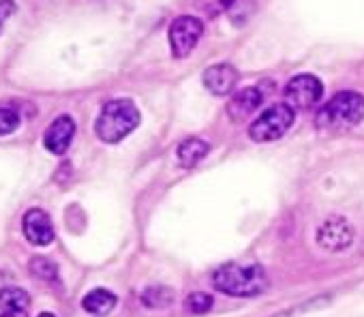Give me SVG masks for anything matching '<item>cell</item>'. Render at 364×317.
<instances>
[{
    "instance_id": "obj_1",
    "label": "cell",
    "mask_w": 364,
    "mask_h": 317,
    "mask_svg": "<svg viewBox=\"0 0 364 317\" xmlns=\"http://www.w3.org/2000/svg\"><path fill=\"white\" fill-rule=\"evenodd\" d=\"M213 285L217 291L232 298H257L268 291L270 279L264 266L255 262L251 264L230 262L213 272Z\"/></svg>"
},
{
    "instance_id": "obj_6",
    "label": "cell",
    "mask_w": 364,
    "mask_h": 317,
    "mask_svg": "<svg viewBox=\"0 0 364 317\" xmlns=\"http://www.w3.org/2000/svg\"><path fill=\"white\" fill-rule=\"evenodd\" d=\"M353 227L351 223L345 219V217H328L319 227H317V234H315V240L317 245L328 251V253H341L345 249L351 247L353 242Z\"/></svg>"
},
{
    "instance_id": "obj_2",
    "label": "cell",
    "mask_w": 364,
    "mask_h": 317,
    "mask_svg": "<svg viewBox=\"0 0 364 317\" xmlns=\"http://www.w3.org/2000/svg\"><path fill=\"white\" fill-rule=\"evenodd\" d=\"M141 114L131 99H114L101 107L95 133L105 144H118L139 127Z\"/></svg>"
},
{
    "instance_id": "obj_5",
    "label": "cell",
    "mask_w": 364,
    "mask_h": 317,
    "mask_svg": "<svg viewBox=\"0 0 364 317\" xmlns=\"http://www.w3.org/2000/svg\"><path fill=\"white\" fill-rule=\"evenodd\" d=\"M204 35V24L198 18L180 16L169 26V48L176 58H187L200 43Z\"/></svg>"
},
{
    "instance_id": "obj_16",
    "label": "cell",
    "mask_w": 364,
    "mask_h": 317,
    "mask_svg": "<svg viewBox=\"0 0 364 317\" xmlns=\"http://www.w3.org/2000/svg\"><path fill=\"white\" fill-rule=\"evenodd\" d=\"M31 272L35 279L39 281H46V283H56L58 281V266L56 262H52L50 257H43V255H35L28 264Z\"/></svg>"
},
{
    "instance_id": "obj_21",
    "label": "cell",
    "mask_w": 364,
    "mask_h": 317,
    "mask_svg": "<svg viewBox=\"0 0 364 317\" xmlns=\"http://www.w3.org/2000/svg\"><path fill=\"white\" fill-rule=\"evenodd\" d=\"M39 317H56V315H54V313H41Z\"/></svg>"
},
{
    "instance_id": "obj_18",
    "label": "cell",
    "mask_w": 364,
    "mask_h": 317,
    "mask_svg": "<svg viewBox=\"0 0 364 317\" xmlns=\"http://www.w3.org/2000/svg\"><path fill=\"white\" fill-rule=\"evenodd\" d=\"M236 0H198V7L208 18H219L234 7Z\"/></svg>"
},
{
    "instance_id": "obj_17",
    "label": "cell",
    "mask_w": 364,
    "mask_h": 317,
    "mask_svg": "<svg viewBox=\"0 0 364 317\" xmlns=\"http://www.w3.org/2000/svg\"><path fill=\"white\" fill-rule=\"evenodd\" d=\"M213 304H215V300L206 291H191L185 298V308L193 315H206L213 308Z\"/></svg>"
},
{
    "instance_id": "obj_9",
    "label": "cell",
    "mask_w": 364,
    "mask_h": 317,
    "mask_svg": "<svg viewBox=\"0 0 364 317\" xmlns=\"http://www.w3.org/2000/svg\"><path fill=\"white\" fill-rule=\"evenodd\" d=\"M264 99H266L264 86H259V84H257V86H249V88L236 92V95L230 99V103H228V116H230L234 122H240V120L249 118L253 112H257L259 105L264 103Z\"/></svg>"
},
{
    "instance_id": "obj_19",
    "label": "cell",
    "mask_w": 364,
    "mask_h": 317,
    "mask_svg": "<svg viewBox=\"0 0 364 317\" xmlns=\"http://www.w3.org/2000/svg\"><path fill=\"white\" fill-rule=\"evenodd\" d=\"M18 127H20L18 112L11 109V107H0V137L18 131Z\"/></svg>"
},
{
    "instance_id": "obj_15",
    "label": "cell",
    "mask_w": 364,
    "mask_h": 317,
    "mask_svg": "<svg viewBox=\"0 0 364 317\" xmlns=\"http://www.w3.org/2000/svg\"><path fill=\"white\" fill-rule=\"evenodd\" d=\"M173 298H176V294H173V289L167 287V285H148V287L141 291V296H139L141 304H144L146 308H152V311L169 308V306L173 304Z\"/></svg>"
},
{
    "instance_id": "obj_13",
    "label": "cell",
    "mask_w": 364,
    "mask_h": 317,
    "mask_svg": "<svg viewBox=\"0 0 364 317\" xmlns=\"http://www.w3.org/2000/svg\"><path fill=\"white\" fill-rule=\"evenodd\" d=\"M210 152V144L202 137H187L185 141H180L178 150H176V156H178V163L180 168L185 170H191L196 166H200L204 158L208 156Z\"/></svg>"
},
{
    "instance_id": "obj_3",
    "label": "cell",
    "mask_w": 364,
    "mask_h": 317,
    "mask_svg": "<svg viewBox=\"0 0 364 317\" xmlns=\"http://www.w3.org/2000/svg\"><path fill=\"white\" fill-rule=\"evenodd\" d=\"M364 120V97L353 90L336 92L319 112L317 127L321 129H349Z\"/></svg>"
},
{
    "instance_id": "obj_20",
    "label": "cell",
    "mask_w": 364,
    "mask_h": 317,
    "mask_svg": "<svg viewBox=\"0 0 364 317\" xmlns=\"http://www.w3.org/2000/svg\"><path fill=\"white\" fill-rule=\"evenodd\" d=\"M18 11V5H16V0H0V33H3L7 20Z\"/></svg>"
},
{
    "instance_id": "obj_22",
    "label": "cell",
    "mask_w": 364,
    "mask_h": 317,
    "mask_svg": "<svg viewBox=\"0 0 364 317\" xmlns=\"http://www.w3.org/2000/svg\"><path fill=\"white\" fill-rule=\"evenodd\" d=\"M0 317H5V315H3V313H0Z\"/></svg>"
},
{
    "instance_id": "obj_4",
    "label": "cell",
    "mask_w": 364,
    "mask_h": 317,
    "mask_svg": "<svg viewBox=\"0 0 364 317\" xmlns=\"http://www.w3.org/2000/svg\"><path fill=\"white\" fill-rule=\"evenodd\" d=\"M294 120H296V109L287 103H277L251 122L249 137L257 144L277 141L291 129Z\"/></svg>"
},
{
    "instance_id": "obj_8",
    "label": "cell",
    "mask_w": 364,
    "mask_h": 317,
    "mask_svg": "<svg viewBox=\"0 0 364 317\" xmlns=\"http://www.w3.org/2000/svg\"><path fill=\"white\" fill-rule=\"evenodd\" d=\"M22 232L26 240L35 247H48L54 240V225L52 219L46 210L41 208H31L24 219H22Z\"/></svg>"
},
{
    "instance_id": "obj_11",
    "label": "cell",
    "mask_w": 364,
    "mask_h": 317,
    "mask_svg": "<svg viewBox=\"0 0 364 317\" xmlns=\"http://www.w3.org/2000/svg\"><path fill=\"white\" fill-rule=\"evenodd\" d=\"M75 135V120L71 116H58L46 131L43 135V146L52 152V154H65L73 141Z\"/></svg>"
},
{
    "instance_id": "obj_7",
    "label": "cell",
    "mask_w": 364,
    "mask_h": 317,
    "mask_svg": "<svg viewBox=\"0 0 364 317\" xmlns=\"http://www.w3.org/2000/svg\"><path fill=\"white\" fill-rule=\"evenodd\" d=\"M283 95H285V103L291 105L294 109H309L311 105L321 101L323 84L315 75L302 73L287 82Z\"/></svg>"
},
{
    "instance_id": "obj_14",
    "label": "cell",
    "mask_w": 364,
    "mask_h": 317,
    "mask_svg": "<svg viewBox=\"0 0 364 317\" xmlns=\"http://www.w3.org/2000/svg\"><path fill=\"white\" fill-rule=\"evenodd\" d=\"M116 304H118L116 294H112L109 289H103V287H97L82 298V308L92 315H107V313H112V308H116Z\"/></svg>"
},
{
    "instance_id": "obj_12",
    "label": "cell",
    "mask_w": 364,
    "mask_h": 317,
    "mask_svg": "<svg viewBox=\"0 0 364 317\" xmlns=\"http://www.w3.org/2000/svg\"><path fill=\"white\" fill-rule=\"evenodd\" d=\"M0 313L5 317H28L31 296L22 287H3L0 289Z\"/></svg>"
},
{
    "instance_id": "obj_10",
    "label": "cell",
    "mask_w": 364,
    "mask_h": 317,
    "mask_svg": "<svg viewBox=\"0 0 364 317\" xmlns=\"http://www.w3.org/2000/svg\"><path fill=\"white\" fill-rule=\"evenodd\" d=\"M238 77L240 75H238L236 67L230 65V63H217V65L208 67L204 71V75H202L204 86L217 97H225V95L234 92V88L238 84Z\"/></svg>"
}]
</instances>
